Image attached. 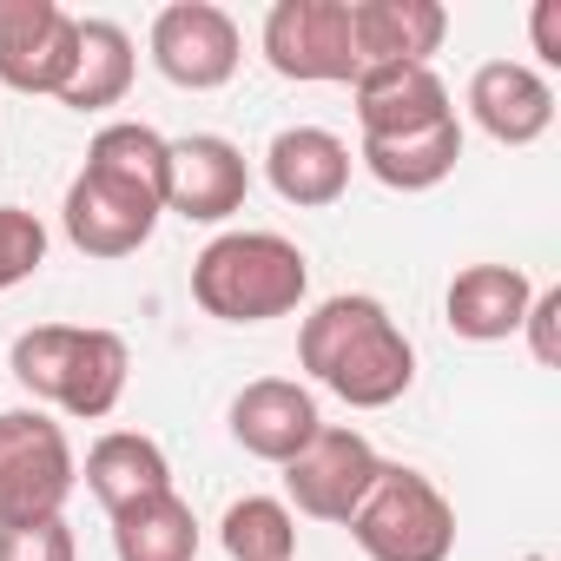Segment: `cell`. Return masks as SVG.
Here are the masks:
<instances>
[{
	"mask_svg": "<svg viewBox=\"0 0 561 561\" xmlns=\"http://www.w3.org/2000/svg\"><path fill=\"white\" fill-rule=\"evenodd\" d=\"M0 561H80V541H73L67 515L0 522Z\"/></svg>",
	"mask_w": 561,
	"mask_h": 561,
	"instance_id": "25",
	"label": "cell"
},
{
	"mask_svg": "<svg viewBox=\"0 0 561 561\" xmlns=\"http://www.w3.org/2000/svg\"><path fill=\"white\" fill-rule=\"evenodd\" d=\"M351 146L337 139V133H324V126H285L271 146H264V179H271V192L285 198V205H305V211H318V205H337L344 192H351Z\"/></svg>",
	"mask_w": 561,
	"mask_h": 561,
	"instance_id": "12",
	"label": "cell"
},
{
	"mask_svg": "<svg viewBox=\"0 0 561 561\" xmlns=\"http://www.w3.org/2000/svg\"><path fill=\"white\" fill-rule=\"evenodd\" d=\"M357 159H364V172H370L377 185H390V192H430V185H443V179L456 172V159H462V119L449 113V119H436V126H423V133L364 139Z\"/></svg>",
	"mask_w": 561,
	"mask_h": 561,
	"instance_id": "19",
	"label": "cell"
},
{
	"mask_svg": "<svg viewBox=\"0 0 561 561\" xmlns=\"http://www.w3.org/2000/svg\"><path fill=\"white\" fill-rule=\"evenodd\" d=\"M14 383L34 390L41 403L80 416V423H100L119 410L126 397V337L119 331H93V324H34L14 337Z\"/></svg>",
	"mask_w": 561,
	"mask_h": 561,
	"instance_id": "3",
	"label": "cell"
},
{
	"mask_svg": "<svg viewBox=\"0 0 561 561\" xmlns=\"http://www.w3.org/2000/svg\"><path fill=\"white\" fill-rule=\"evenodd\" d=\"M318 430H324L318 397H311L305 383H291V377H257V383H244V390L231 397V436H238V449L257 456V462H277V469H285Z\"/></svg>",
	"mask_w": 561,
	"mask_h": 561,
	"instance_id": "11",
	"label": "cell"
},
{
	"mask_svg": "<svg viewBox=\"0 0 561 561\" xmlns=\"http://www.w3.org/2000/svg\"><path fill=\"white\" fill-rule=\"evenodd\" d=\"M133 34L119 21H80V47H73V73L60 87V106L73 113H100L119 106L133 93Z\"/></svg>",
	"mask_w": 561,
	"mask_h": 561,
	"instance_id": "21",
	"label": "cell"
},
{
	"mask_svg": "<svg viewBox=\"0 0 561 561\" xmlns=\"http://www.w3.org/2000/svg\"><path fill=\"white\" fill-rule=\"evenodd\" d=\"M311 291V264L285 231H225L192 257V298L218 324L291 318Z\"/></svg>",
	"mask_w": 561,
	"mask_h": 561,
	"instance_id": "2",
	"label": "cell"
},
{
	"mask_svg": "<svg viewBox=\"0 0 561 561\" xmlns=\"http://www.w3.org/2000/svg\"><path fill=\"white\" fill-rule=\"evenodd\" d=\"M231 561H298V515L277 495H238L218 522Z\"/></svg>",
	"mask_w": 561,
	"mask_h": 561,
	"instance_id": "23",
	"label": "cell"
},
{
	"mask_svg": "<svg viewBox=\"0 0 561 561\" xmlns=\"http://www.w3.org/2000/svg\"><path fill=\"white\" fill-rule=\"evenodd\" d=\"M73 482V443L47 410H0V522L60 515Z\"/></svg>",
	"mask_w": 561,
	"mask_h": 561,
	"instance_id": "5",
	"label": "cell"
},
{
	"mask_svg": "<svg viewBox=\"0 0 561 561\" xmlns=\"http://www.w3.org/2000/svg\"><path fill=\"white\" fill-rule=\"evenodd\" d=\"M165 152H172V139H159L139 119H119V126H100L93 133L80 172L100 179V185H113V192H126V198H139V205H159L165 211Z\"/></svg>",
	"mask_w": 561,
	"mask_h": 561,
	"instance_id": "20",
	"label": "cell"
},
{
	"mask_svg": "<svg viewBox=\"0 0 561 561\" xmlns=\"http://www.w3.org/2000/svg\"><path fill=\"white\" fill-rule=\"evenodd\" d=\"M113 554L119 561H198V515L179 502V489L146 495L113 515Z\"/></svg>",
	"mask_w": 561,
	"mask_h": 561,
	"instance_id": "22",
	"label": "cell"
},
{
	"mask_svg": "<svg viewBox=\"0 0 561 561\" xmlns=\"http://www.w3.org/2000/svg\"><path fill=\"white\" fill-rule=\"evenodd\" d=\"M351 541L370 561H449L456 554V508L449 495L403 462H383L370 495L357 502V515L344 522Z\"/></svg>",
	"mask_w": 561,
	"mask_h": 561,
	"instance_id": "4",
	"label": "cell"
},
{
	"mask_svg": "<svg viewBox=\"0 0 561 561\" xmlns=\"http://www.w3.org/2000/svg\"><path fill=\"white\" fill-rule=\"evenodd\" d=\"M244 192H251V165L231 139H218V133L172 139V152H165V211H179L192 225H225L231 211H244Z\"/></svg>",
	"mask_w": 561,
	"mask_h": 561,
	"instance_id": "10",
	"label": "cell"
},
{
	"mask_svg": "<svg viewBox=\"0 0 561 561\" xmlns=\"http://www.w3.org/2000/svg\"><path fill=\"white\" fill-rule=\"evenodd\" d=\"M469 119L495 146H535L554 126V87L522 60H489L469 80Z\"/></svg>",
	"mask_w": 561,
	"mask_h": 561,
	"instance_id": "13",
	"label": "cell"
},
{
	"mask_svg": "<svg viewBox=\"0 0 561 561\" xmlns=\"http://www.w3.org/2000/svg\"><path fill=\"white\" fill-rule=\"evenodd\" d=\"M298 364L331 390L344 397L351 410H390L410 383H416V351L410 337L397 331V318L383 311V298H364V291H344V298H324L305 331H298Z\"/></svg>",
	"mask_w": 561,
	"mask_h": 561,
	"instance_id": "1",
	"label": "cell"
},
{
	"mask_svg": "<svg viewBox=\"0 0 561 561\" xmlns=\"http://www.w3.org/2000/svg\"><path fill=\"white\" fill-rule=\"evenodd\" d=\"M41 264H47V225L27 205H0V291L27 285Z\"/></svg>",
	"mask_w": 561,
	"mask_h": 561,
	"instance_id": "24",
	"label": "cell"
},
{
	"mask_svg": "<svg viewBox=\"0 0 561 561\" xmlns=\"http://www.w3.org/2000/svg\"><path fill=\"white\" fill-rule=\"evenodd\" d=\"M60 225H67L73 251H87V257H133V251L152 238L159 205H139V198H126V192H113V185L73 172L67 205H60Z\"/></svg>",
	"mask_w": 561,
	"mask_h": 561,
	"instance_id": "17",
	"label": "cell"
},
{
	"mask_svg": "<svg viewBox=\"0 0 561 561\" xmlns=\"http://www.w3.org/2000/svg\"><path fill=\"white\" fill-rule=\"evenodd\" d=\"M528 298H535V285H528L522 264H469V271L449 277L443 318H449V331L469 337V344H502V337L522 331Z\"/></svg>",
	"mask_w": 561,
	"mask_h": 561,
	"instance_id": "15",
	"label": "cell"
},
{
	"mask_svg": "<svg viewBox=\"0 0 561 561\" xmlns=\"http://www.w3.org/2000/svg\"><path fill=\"white\" fill-rule=\"evenodd\" d=\"M244 60L238 21L211 0H172L152 14V67L185 93H218Z\"/></svg>",
	"mask_w": 561,
	"mask_h": 561,
	"instance_id": "8",
	"label": "cell"
},
{
	"mask_svg": "<svg viewBox=\"0 0 561 561\" xmlns=\"http://www.w3.org/2000/svg\"><path fill=\"white\" fill-rule=\"evenodd\" d=\"M377 469H383V456L370 449L364 430L324 423V430L285 462V495H291L285 508H298V515H311V522H351L357 502L370 495Z\"/></svg>",
	"mask_w": 561,
	"mask_h": 561,
	"instance_id": "7",
	"label": "cell"
},
{
	"mask_svg": "<svg viewBox=\"0 0 561 561\" xmlns=\"http://www.w3.org/2000/svg\"><path fill=\"white\" fill-rule=\"evenodd\" d=\"M351 34H357V60L370 67H430V54L449 34V14L436 0H351Z\"/></svg>",
	"mask_w": 561,
	"mask_h": 561,
	"instance_id": "16",
	"label": "cell"
},
{
	"mask_svg": "<svg viewBox=\"0 0 561 561\" xmlns=\"http://www.w3.org/2000/svg\"><path fill=\"white\" fill-rule=\"evenodd\" d=\"M80 476H87V489L100 495L106 515H119V508H133V502L172 489L165 449H159L152 436H139V430H106V436L87 449V469H80Z\"/></svg>",
	"mask_w": 561,
	"mask_h": 561,
	"instance_id": "18",
	"label": "cell"
},
{
	"mask_svg": "<svg viewBox=\"0 0 561 561\" xmlns=\"http://www.w3.org/2000/svg\"><path fill=\"white\" fill-rule=\"evenodd\" d=\"M528 27H535V54H541L548 67H561V0H541Z\"/></svg>",
	"mask_w": 561,
	"mask_h": 561,
	"instance_id": "27",
	"label": "cell"
},
{
	"mask_svg": "<svg viewBox=\"0 0 561 561\" xmlns=\"http://www.w3.org/2000/svg\"><path fill=\"white\" fill-rule=\"evenodd\" d=\"M264 60L277 80L298 87H357V34L351 0H277L264 14Z\"/></svg>",
	"mask_w": 561,
	"mask_h": 561,
	"instance_id": "6",
	"label": "cell"
},
{
	"mask_svg": "<svg viewBox=\"0 0 561 561\" xmlns=\"http://www.w3.org/2000/svg\"><path fill=\"white\" fill-rule=\"evenodd\" d=\"M351 93H357V126H364V139L423 133V126H436V119L456 113V106H449V87L436 80V67H410V60L357 73Z\"/></svg>",
	"mask_w": 561,
	"mask_h": 561,
	"instance_id": "14",
	"label": "cell"
},
{
	"mask_svg": "<svg viewBox=\"0 0 561 561\" xmlns=\"http://www.w3.org/2000/svg\"><path fill=\"white\" fill-rule=\"evenodd\" d=\"M522 331H528V351H535V364H561V285H548V291H535L528 298V318H522Z\"/></svg>",
	"mask_w": 561,
	"mask_h": 561,
	"instance_id": "26",
	"label": "cell"
},
{
	"mask_svg": "<svg viewBox=\"0 0 561 561\" xmlns=\"http://www.w3.org/2000/svg\"><path fill=\"white\" fill-rule=\"evenodd\" d=\"M80 21L54 0H0V87L14 93H54L73 73Z\"/></svg>",
	"mask_w": 561,
	"mask_h": 561,
	"instance_id": "9",
	"label": "cell"
}]
</instances>
